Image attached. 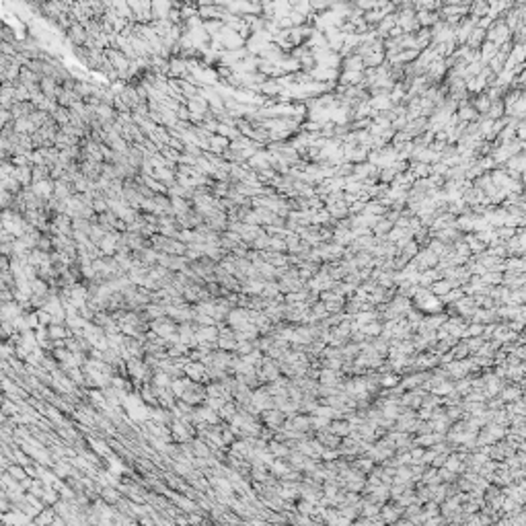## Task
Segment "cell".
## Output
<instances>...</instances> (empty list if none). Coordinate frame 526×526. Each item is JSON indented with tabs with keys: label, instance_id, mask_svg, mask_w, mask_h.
<instances>
[{
	"label": "cell",
	"instance_id": "1",
	"mask_svg": "<svg viewBox=\"0 0 526 526\" xmlns=\"http://www.w3.org/2000/svg\"><path fill=\"white\" fill-rule=\"evenodd\" d=\"M150 329L169 341L171 337H175V335L179 333V323H177L175 319H171L169 314H165V317H161V319H154V321L150 323Z\"/></svg>",
	"mask_w": 526,
	"mask_h": 526
},
{
	"label": "cell",
	"instance_id": "2",
	"mask_svg": "<svg viewBox=\"0 0 526 526\" xmlns=\"http://www.w3.org/2000/svg\"><path fill=\"white\" fill-rule=\"evenodd\" d=\"M105 56H107V58L111 60V64L119 70V78H121V81H127V70H129V66H132V60L123 54L121 49H117V47H105Z\"/></svg>",
	"mask_w": 526,
	"mask_h": 526
},
{
	"label": "cell",
	"instance_id": "3",
	"mask_svg": "<svg viewBox=\"0 0 526 526\" xmlns=\"http://www.w3.org/2000/svg\"><path fill=\"white\" fill-rule=\"evenodd\" d=\"M214 39H220L222 45H224V49H239V47H245V45H247V39H245L239 31L230 29L228 25H224V29L220 31V35L214 37Z\"/></svg>",
	"mask_w": 526,
	"mask_h": 526
},
{
	"label": "cell",
	"instance_id": "4",
	"mask_svg": "<svg viewBox=\"0 0 526 526\" xmlns=\"http://www.w3.org/2000/svg\"><path fill=\"white\" fill-rule=\"evenodd\" d=\"M259 419L263 422V426H268V428H272L274 432H278V430H282V428H284V422H286V413H284L280 407H272V409L261 411Z\"/></svg>",
	"mask_w": 526,
	"mask_h": 526
},
{
	"label": "cell",
	"instance_id": "5",
	"mask_svg": "<svg viewBox=\"0 0 526 526\" xmlns=\"http://www.w3.org/2000/svg\"><path fill=\"white\" fill-rule=\"evenodd\" d=\"M251 401H253V405H255L259 411H266V409L276 407V403H274V394L270 392L268 384H261V386L253 388V397H251Z\"/></svg>",
	"mask_w": 526,
	"mask_h": 526
},
{
	"label": "cell",
	"instance_id": "6",
	"mask_svg": "<svg viewBox=\"0 0 526 526\" xmlns=\"http://www.w3.org/2000/svg\"><path fill=\"white\" fill-rule=\"evenodd\" d=\"M68 41H72L74 45H87L89 41V31L83 23H72V27L66 31Z\"/></svg>",
	"mask_w": 526,
	"mask_h": 526
},
{
	"label": "cell",
	"instance_id": "7",
	"mask_svg": "<svg viewBox=\"0 0 526 526\" xmlns=\"http://www.w3.org/2000/svg\"><path fill=\"white\" fill-rule=\"evenodd\" d=\"M25 312H27V308H25L21 302H17V300L3 302V306H0V317H3V321H13V319L21 317V314H25Z\"/></svg>",
	"mask_w": 526,
	"mask_h": 526
},
{
	"label": "cell",
	"instance_id": "8",
	"mask_svg": "<svg viewBox=\"0 0 526 526\" xmlns=\"http://www.w3.org/2000/svg\"><path fill=\"white\" fill-rule=\"evenodd\" d=\"M187 74H189L187 60L181 56H173L169 66V78H187Z\"/></svg>",
	"mask_w": 526,
	"mask_h": 526
},
{
	"label": "cell",
	"instance_id": "9",
	"mask_svg": "<svg viewBox=\"0 0 526 526\" xmlns=\"http://www.w3.org/2000/svg\"><path fill=\"white\" fill-rule=\"evenodd\" d=\"M31 189L39 195V198H43V200H49L51 195H54V191H56V179H43V181H35V183H31Z\"/></svg>",
	"mask_w": 526,
	"mask_h": 526
},
{
	"label": "cell",
	"instance_id": "10",
	"mask_svg": "<svg viewBox=\"0 0 526 526\" xmlns=\"http://www.w3.org/2000/svg\"><path fill=\"white\" fill-rule=\"evenodd\" d=\"M185 376L198 382H206V364L200 360H189L185 364Z\"/></svg>",
	"mask_w": 526,
	"mask_h": 526
},
{
	"label": "cell",
	"instance_id": "11",
	"mask_svg": "<svg viewBox=\"0 0 526 526\" xmlns=\"http://www.w3.org/2000/svg\"><path fill=\"white\" fill-rule=\"evenodd\" d=\"M152 17L154 21H165L169 19L171 11H173V3L171 0H152Z\"/></svg>",
	"mask_w": 526,
	"mask_h": 526
},
{
	"label": "cell",
	"instance_id": "12",
	"mask_svg": "<svg viewBox=\"0 0 526 526\" xmlns=\"http://www.w3.org/2000/svg\"><path fill=\"white\" fill-rule=\"evenodd\" d=\"M119 97L123 99V103L127 105V107L134 111L138 105L142 103V99H140V95H138V91H136V85H125L123 87V91L119 93Z\"/></svg>",
	"mask_w": 526,
	"mask_h": 526
},
{
	"label": "cell",
	"instance_id": "13",
	"mask_svg": "<svg viewBox=\"0 0 526 526\" xmlns=\"http://www.w3.org/2000/svg\"><path fill=\"white\" fill-rule=\"evenodd\" d=\"M119 236H121V232H119V230H113V232H107V234H105V239L99 243V247H101L103 255H115Z\"/></svg>",
	"mask_w": 526,
	"mask_h": 526
},
{
	"label": "cell",
	"instance_id": "14",
	"mask_svg": "<svg viewBox=\"0 0 526 526\" xmlns=\"http://www.w3.org/2000/svg\"><path fill=\"white\" fill-rule=\"evenodd\" d=\"M266 282H268V280H263V278H247V280L241 284V292H243V294H249V296L261 294Z\"/></svg>",
	"mask_w": 526,
	"mask_h": 526
},
{
	"label": "cell",
	"instance_id": "15",
	"mask_svg": "<svg viewBox=\"0 0 526 526\" xmlns=\"http://www.w3.org/2000/svg\"><path fill=\"white\" fill-rule=\"evenodd\" d=\"M39 87H41V91H43V95H45V97H49V99H56V97H58L60 83L56 81V78H51V76H43V78H41V83H39Z\"/></svg>",
	"mask_w": 526,
	"mask_h": 526
},
{
	"label": "cell",
	"instance_id": "16",
	"mask_svg": "<svg viewBox=\"0 0 526 526\" xmlns=\"http://www.w3.org/2000/svg\"><path fill=\"white\" fill-rule=\"evenodd\" d=\"M187 107H189L191 113L204 115L206 111H210V103H208V99H204V95H195L187 101Z\"/></svg>",
	"mask_w": 526,
	"mask_h": 526
},
{
	"label": "cell",
	"instance_id": "17",
	"mask_svg": "<svg viewBox=\"0 0 526 526\" xmlns=\"http://www.w3.org/2000/svg\"><path fill=\"white\" fill-rule=\"evenodd\" d=\"M268 450H270L276 458H286L288 454H290V446H288L286 442H280V440L272 438L270 444H268Z\"/></svg>",
	"mask_w": 526,
	"mask_h": 526
},
{
	"label": "cell",
	"instance_id": "18",
	"mask_svg": "<svg viewBox=\"0 0 526 526\" xmlns=\"http://www.w3.org/2000/svg\"><path fill=\"white\" fill-rule=\"evenodd\" d=\"M56 518V510L54 506H45L35 518H33V526H45V524H51Z\"/></svg>",
	"mask_w": 526,
	"mask_h": 526
},
{
	"label": "cell",
	"instance_id": "19",
	"mask_svg": "<svg viewBox=\"0 0 526 526\" xmlns=\"http://www.w3.org/2000/svg\"><path fill=\"white\" fill-rule=\"evenodd\" d=\"M236 413H239V403H236L234 399L226 401V403L220 407V411H218L220 419H222V422H228V424H230V419H232Z\"/></svg>",
	"mask_w": 526,
	"mask_h": 526
},
{
	"label": "cell",
	"instance_id": "20",
	"mask_svg": "<svg viewBox=\"0 0 526 526\" xmlns=\"http://www.w3.org/2000/svg\"><path fill=\"white\" fill-rule=\"evenodd\" d=\"M121 491H119V487H115V485H105L103 489H101V497L105 499V502H109V504H117L119 499H121Z\"/></svg>",
	"mask_w": 526,
	"mask_h": 526
},
{
	"label": "cell",
	"instance_id": "21",
	"mask_svg": "<svg viewBox=\"0 0 526 526\" xmlns=\"http://www.w3.org/2000/svg\"><path fill=\"white\" fill-rule=\"evenodd\" d=\"M15 129L19 132V134H35L39 127L29 117H19V119H15Z\"/></svg>",
	"mask_w": 526,
	"mask_h": 526
},
{
	"label": "cell",
	"instance_id": "22",
	"mask_svg": "<svg viewBox=\"0 0 526 526\" xmlns=\"http://www.w3.org/2000/svg\"><path fill=\"white\" fill-rule=\"evenodd\" d=\"M0 185H3V189H9V191H13L15 195L17 193H21V189H23V183L15 177V175H9V177H0Z\"/></svg>",
	"mask_w": 526,
	"mask_h": 526
},
{
	"label": "cell",
	"instance_id": "23",
	"mask_svg": "<svg viewBox=\"0 0 526 526\" xmlns=\"http://www.w3.org/2000/svg\"><path fill=\"white\" fill-rule=\"evenodd\" d=\"M204 27H206V31L210 33V37H218L220 35V31L224 29V21H220V19H208V21H204Z\"/></svg>",
	"mask_w": 526,
	"mask_h": 526
},
{
	"label": "cell",
	"instance_id": "24",
	"mask_svg": "<svg viewBox=\"0 0 526 526\" xmlns=\"http://www.w3.org/2000/svg\"><path fill=\"white\" fill-rule=\"evenodd\" d=\"M210 144H212V152H216V154H222L228 146H230V140L226 138V136H220V134H214L212 138H210Z\"/></svg>",
	"mask_w": 526,
	"mask_h": 526
},
{
	"label": "cell",
	"instance_id": "25",
	"mask_svg": "<svg viewBox=\"0 0 526 526\" xmlns=\"http://www.w3.org/2000/svg\"><path fill=\"white\" fill-rule=\"evenodd\" d=\"M41 499H43V504H45V506H54V504L58 502V499H60V491H58L54 485H45Z\"/></svg>",
	"mask_w": 526,
	"mask_h": 526
},
{
	"label": "cell",
	"instance_id": "26",
	"mask_svg": "<svg viewBox=\"0 0 526 526\" xmlns=\"http://www.w3.org/2000/svg\"><path fill=\"white\" fill-rule=\"evenodd\" d=\"M105 234H107V230H105V226L103 224H99V220L97 222H93V226H91V232H89V236H91V241H95L97 245L105 239Z\"/></svg>",
	"mask_w": 526,
	"mask_h": 526
},
{
	"label": "cell",
	"instance_id": "27",
	"mask_svg": "<svg viewBox=\"0 0 526 526\" xmlns=\"http://www.w3.org/2000/svg\"><path fill=\"white\" fill-rule=\"evenodd\" d=\"M171 382H173V378L165 370H154V376H152L154 386H171Z\"/></svg>",
	"mask_w": 526,
	"mask_h": 526
},
{
	"label": "cell",
	"instance_id": "28",
	"mask_svg": "<svg viewBox=\"0 0 526 526\" xmlns=\"http://www.w3.org/2000/svg\"><path fill=\"white\" fill-rule=\"evenodd\" d=\"M51 117H54L60 125L70 123V107H62V105H60V107H58L54 113H51Z\"/></svg>",
	"mask_w": 526,
	"mask_h": 526
},
{
	"label": "cell",
	"instance_id": "29",
	"mask_svg": "<svg viewBox=\"0 0 526 526\" xmlns=\"http://www.w3.org/2000/svg\"><path fill=\"white\" fill-rule=\"evenodd\" d=\"M193 323H198L200 327H206V325H218V321H216L214 317H210V314L200 312V310H195V319H193Z\"/></svg>",
	"mask_w": 526,
	"mask_h": 526
},
{
	"label": "cell",
	"instance_id": "30",
	"mask_svg": "<svg viewBox=\"0 0 526 526\" xmlns=\"http://www.w3.org/2000/svg\"><path fill=\"white\" fill-rule=\"evenodd\" d=\"M236 341L234 337H218V348L220 350H226V352H236Z\"/></svg>",
	"mask_w": 526,
	"mask_h": 526
},
{
	"label": "cell",
	"instance_id": "31",
	"mask_svg": "<svg viewBox=\"0 0 526 526\" xmlns=\"http://www.w3.org/2000/svg\"><path fill=\"white\" fill-rule=\"evenodd\" d=\"M257 346H255V341H239V344H236V354L239 356H247V354H251L253 350H255Z\"/></svg>",
	"mask_w": 526,
	"mask_h": 526
},
{
	"label": "cell",
	"instance_id": "32",
	"mask_svg": "<svg viewBox=\"0 0 526 526\" xmlns=\"http://www.w3.org/2000/svg\"><path fill=\"white\" fill-rule=\"evenodd\" d=\"M319 442H323L325 446H329V448H335V446L339 444L337 434H333V432H331V434H327V432H325V434H319Z\"/></svg>",
	"mask_w": 526,
	"mask_h": 526
},
{
	"label": "cell",
	"instance_id": "33",
	"mask_svg": "<svg viewBox=\"0 0 526 526\" xmlns=\"http://www.w3.org/2000/svg\"><path fill=\"white\" fill-rule=\"evenodd\" d=\"M3 41H7V43H15V45H17L21 39L17 37V33H13V29L9 27V25H5V27H3Z\"/></svg>",
	"mask_w": 526,
	"mask_h": 526
},
{
	"label": "cell",
	"instance_id": "34",
	"mask_svg": "<svg viewBox=\"0 0 526 526\" xmlns=\"http://www.w3.org/2000/svg\"><path fill=\"white\" fill-rule=\"evenodd\" d=\"M13 202H15V193L9 191V189H3V193H0V204H3V208H11Z\"/></svg>",
	"mask_w": 526,
	"mask_h": 526
},
{
	"label": "cell",
	"instance_id": "35",
	"mask_svg": "<svg viewBox=\"0 0 526 526\" xmlns=\"http://www.w3.org/2000/svg\"><path fill=\"white\" fill-rule=\"evenodd\" d=\"M329 428H331V432L337 434V436H339V434H350V426H348L346 422H335V424H331Z\"/></svg>",
	"mask_w": 526,
	"mask_h": 526
},
{
	"label": "cell",
	"instance_id": "36",
	"mask_svg": "<svg viewBox=\"0 0 526 526\" xmlns=\"http://www.w3.org/2000/svg\"><path fill=\"white\" fill-rule=\"evenodd\" d=\"M321 382H323V384H335V382H337L335 372H333V370H323V372H321Z\"/></svg>",
	"mask_w": 526,
	"mask_h": 526
},
{
	"label": "cell",
	"instance_id": "37",
	"mask_svg": "<svg viewBox=\"0 0 526 526\" xmlns=\"http://www.w3.org/2000/svg\"><path fill=\"white\" fill-rule=\"evenodd\" d=\"M0 117H3V125L5 123H13L15 121V115L11 109H0Z\"/></svg>",
	"mask_w": 526,
	"mask_h": 526
},
{
	"label": "cell",
	"instance_id": "38",
	"mask_svg": "<svg viewBox=\"0 0 526 526\" xmlns=\"http://www.w3.org/2000/svg\"><path fill=\"white\" fill-rule=\"evenodd\" d=\"M298 510H300L302 514H312V512H314V508L310 506L308 499H306V502H300V504H298Z\"/></svg>",
	"mask_w": 526,
	"mask_h": 526
},
{
	"label": "cell",
	"instance_id": "39",
	"mask_svg": "<svg viewBox=\"0 0 526 526\" xmlns=\"http://www.w3.org/2000/svg\"><path fill=\"white\" fill-rule=\"evenodd\" d=\"M230 3H232V0H212V5H216V7H224V9H226Z\"/></svg>",
	"mask_w": 526,
	"mask_h": 526
}]
</instances>
